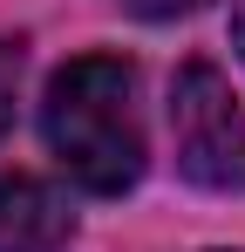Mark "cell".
Here are the masks:
<instances>
[{
	"label": "cell",
	"mask_w": 245,
	"mask_h": 252,
	"mask_svg": "<svg viewBox=\"0 0 245 252\" xmlns=\"http://www.w3.org/2000/svg\"><path fill=\"white\" fill-rule=\"evenodd\" d=\"M41 136L55 164L82 191L116 198L143 177V123H136V68L122 55H82L55 68L41 102Z\"/></svg>",
	"instance_id": "6da1fadb"
},
{
	"label": "cell",
	"mask_w": 245,
	"mask_h": 252,
	"mask_svg": "<svg viewBox=\"0 0 245 252\" xmlns=\"http://www.w3.org/2000/svg\"><path fill=\"white\" fill-rule=\"evenodd\" d=\"M177 170L198 191H245V109L211 62H184L170 82Z\"/></svg>",
	"instance_id": "7a4b0ae2"
},
{
	"label": "cell",
	"mask_w": 245,
	"mask_h": 252,
	"mask_svg": "<svg viewBox=\"0 0 245 252\" xmlns=\"http://www.w3.org/2000/svg\"><path fill=\"white\" fill-rule=\"evenodd\" d=\"M75 239V211L41 177H0V252H61Z\"/></svg>",
	"instance_id": "3957f363"
},
{
	"label": "cell",
	"mask_w": 245,
	"mask_h": 252,
	"mask_svg": "<svg viewBox=\"0 0 245 252\" xmlns=\"http://www.w3.org/2000/svg\"><path fill=\"white\" fill-rule=\"evenodd\" d=\"M14 89H21V48L0 41V129H7V116H14Z\"/></svg>",
	"instance_id": "277c9868"
},
{
	"label": "cell",
	"mask_w": 245,
	"mask_h": 252,
	"mask_svg": "<svg viewBox=\"0 0 245 252\" xmlns=\"http://www.w3.org/2000/svg\"><path fill=\"white\" fill-rule=\"evenodd\" d=\"M136 14H150V21H170V14H191L198 0H129Z\"/></svg>",
	"instance_id": "5b68a950"
},
{
	"label": "cell",
	"mask_w": 245,
	"mask_h": 252,
	"mask_svg": "<svg viewBox=\"0 0 245 252\" xmlns=\"http://www.w3.org/2000/svg\"><path fill=\"white\" fill-rule=\"evenodd\" d=\"M232 48H239V62H245V0H232Z\"/></svg>",
	"instance_id": "8992f818"
}]
</instances>
